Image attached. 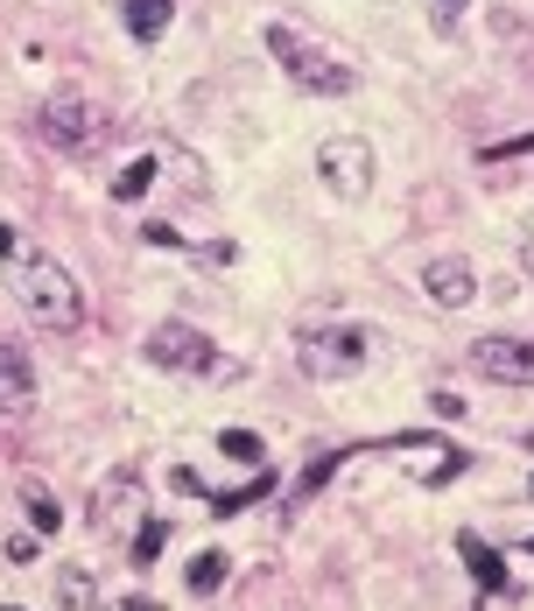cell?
<instances>
[{"instance_id":"1","label":"cell","mask_w":534,"mask_h":611,"mask_svg":"<svg viewBox=\"0 0 534 611\" xmlns=\"http://www.w3.org/2000/svg\"><path fill=\"white\" fill-rule=\"evenodd\" d=\"M14 296L29 302V317L43 323V331H78V317H85V296H78V281H71V267L50 260V254L14 260Z\"/></svg>"},{"instance_id":"2","label":"cell","mask_w":534,"mask_h":611,"mask_svg":"<svg viewBox=\"0 0 534 611\" xmlns=\"http://www.w3.org/2000/svg\"><path fill=\"white\" fill-rule=\"evenodd\" d=\"M267 50H275V56H281V71H289L302 92H317V99H345V92L359 85L345 56H331L323 43H310V35L289 29V22H267Z\"/></svg>"},{"instance_id":"3","label":"cell","mask_w":534,"mask_h":611,"mask_svg":"<svg viewBox=\"0 0 534 611\" xmlns=\"http://www.w3.org/2000/svg\"><path fill=\"white\" fill-rule=\"evenodd\" d=\"M99 127H106V112H99V99H92L85 85H56L43 99V141L64 148V156L92 148V141H99Z\"/></svg>"},{"instance_id":"4","label":"cell","mask_w":534,"mask_h":611,"mask_svg":"<svg viewBox=\"0 0 534 611\" xmlns=\"http://www.w3.org/2000/svg\"><path fill=\"white\" fill-rule=\"evenodd\" d=\"M373 141H359V133H331V141H323L317 148V176L323 183H331V197H366V190H373Z\"/></svg>"},{"instance_id":"5","label":"cell","mask_w":534,"mask_h":611,"mask_svg":"<svg viewBox=\"0 0 534 611\" xmlns=\"http://www.w3.org/2000/svg\"><path fill=\"white\" fill-rule=\"evenodd\" d=\"M148 358H156L162 373H212V366H218L212 337H204L197 323H183V317H169V323L148 331Z\"/></svg>"},{"instance_id":"6","label":"cell","mask_w":534,"mask_h":611,"mask_svg":"<svg viewBox=\"0 0 534 611\" xmlns=\"http://www.w3.org/2000/svg\"><path fill=\"white\" fill-rule=\"evenodd\" d=\"M471 366H479L485 379H500V387H534V337L492 331V337L471 345Z\"/></svg>"},{"instance_id":"7","label":"cell","mask_w":534,"mask_h":611,"mask_svg":"<svg viewBox=\"0 0 534 611\" xmlns=\"http://www.w3.org/2000/svg\"><path fill=\"white\" fill-rule=\"evenodd\" d=\"M302 373H352L359 366V358H366V337H359V331H302Z\"/></svg>"},{"instance_id":"8","label":"cell","mask_w":534,"mask_h":611,"mask_svg":"<svg viewBox=\"0 0 534 611\" xmlns=\"http://www.w3.org/2000/svg\"><path fill=\"white\" fill-rule=\"evenodd\" d=\"M423 289L436 296V310H464V302L479 296V275H471V260H457V254H444V260H429Z\"/></svg>"},{"instance_id":"9","label":"cell","mask_w":534,"mask_h":611,"mask_svg":"<svg viewBox=\"0 0 534 611\" xmlns=\"http://www.w3.org/2000/svg\"><path fill=\"white\" fill-rule=\"evenodd\" d=\"M29 394H35V373L22 345H0V408H29Z\"/></svg>"},{"instance_id":"10","label":"cell","mask_w":534,"mask_h":611,"mask_svg":"<svg viewBox=\"0 0 534 611\" xmlns=\"http://www.w3.org/2000/svg\"><path fill=\"white\" fill-rule=\"evenodd\" d=\"M457 556H464L471 577H479V590H506V562H500V548H485L479 534H464V542H457Z\"/></svg>"},{"instance_id":"11","label":"cell","mask_w":534,"mask_h":611,"mask_svg":"<svg viewBox=\"0 0 534 611\" xmlns=\"http://www.w3.org/2000/svg\"><path fill=\"white\" fill-rule=\"evenodd\" d=\"M169 14H177V0H127V29L141 35V43H156L169 29Z\"/></svg>"},{"instance_id":"12","label":"cell","mask_w":534,"mask_h":611,"mask_svg":"<svg viewBox=\"0 0 534 611\" xmlns=\"http://www.w3.org/2000/svg\"><path fill=\"white\" fill-rule=\"evenodd\" d=\"M506 162H534V133H513V141L479 148V169H506Z\"/></svg>"},{"instance_id":"13","label":"cell","mask_w":534,"mask_h":611,"mask_svg":"<svg viewBox=\"0 0 534 611\" xmlns=\"http://www.w3.org/2000/svg\"><path fill=\"white\" fill-rule=\"evenodd\" d=\"M22 506H29V521L43 527V534H56V527H64V506H56L43 485H22Z\"/></svg>"},{"instance_id":"14","label":"cell","mask_w":534,"mask_h":611,"mask_svg":"<svg viewBox=\"0 0 534 611\" xmlns=\"http://www.w3.org/2000/svg\"><path fill=\"white\" fill-rule=\"evenodd\" d=\"M225 569H233V562H225V556H218V548H204V556H197V562H190V590H204V598H212V590L225 583Z\"/></svg>"},{"instance_id":"15","label":"cell","mask_w":534,"mask_h":611,"mask_svg":"<svg viewBox=\"0 0 534 611\" xmlns=\"http://www.w3.org/2000/svg\"><path fill=\"white\" fill-rule=\"evenodd\" d=\"M148 183H156V156H141V162H127V169H120V183H113V197H127V204H134V197H141V190H148Z\"/></svg>"},{"instance_id":"16","label":"cell","mask_w":534,"mask_h":611,"mask_svg":"<svg viewBox=\"0 0 534 611\" xmlns=\"http://www.w3.org/2000/svg\"><path fill=\"white\" fill-rule=\"evenodd\" d=\"M218 450L233 457V464H260V436H254V429H225V436H218Z\"/></svg>"},{"instance_id":"17","label":"cell","mask_w":534,"mask_h":611,"mask_svg":"<svg viewBox=\"0 0 534 611\" xmlns=\"http://www.w3.org/2000/svg\"><path fill=\"white\" fill-rule=\"evenodd\" d=\"M162 548H169V527H162V521H148V527H141V542H134V562H156Z\"/></svg>"},{"instance_id":"18","label":"cell","mask_w":534,"mask_h":611,"mask_svg":"<svg viewBox=\"0 0 534 611\" xmlns=\"http://www.w3.org/2000/svg\"><path fill=\"white\" fill-rule=\"evenodd\" d=\"M457 14H464V0H429V22H436V29H450Z\"/></svg>"},{"instance_id":"19","label":"cell","mask_w":534,"mask_h":611,"mask_svg":"<svg viewBox=\"0 0 534 611\" xmlns=\"http://www.w3.org/2000/svg\"><path fill=\"white\" fill-rule=\"evenodd\" d=\"M0 254H14V233H8V225H0Z\"/></svg>"},{"instance_id":"20","label":"cell","mask_w":534,"mask_h":611,"mask_svg":"<svg viewBox=\"0 0 534 611\" xmlns=\"http://www.w3.org/2000/svg\"><path fill=\"white\" fill-rule=\"evenodd\" d=\"M527 275H534V239H527Z\"/></svg>"},{"instance_id":"21","label":"cell","mask_w":534,"mask_h":611,"mask_svg":"<svg viewBox=\"0 0 534 611\" xmlns=\"http://www.w3.org/2000/svg\"><path fill=\"white\" fill-rule=\"evenodd\" d=\"M0 611H22V604H0Z\"/></svg>"},{"instance_id":"22","label":"cell","mask_w":534,"mask_h":611,"mask_svg":"<svg viewBox=\"0 0 534 611\" xmlns=\"http://www.w3.org/2000/svg\"><path fill=\"white\" fill-rule=\"evenodd\" d=\"M527 548H534V534H527Z\"/></svg>"},{"instance_id":"23","label":"cell","mask_w":534,"mask_h":611,"mask_svg":"<svg viewBox=\"0 0 534 611\" xmlns=\"http://www.w3.org/2000/svg\"><path fill=\"white\" fill-rule=\"evenodd\" d=\"M527 492H534V485H527Z\"/></svg>"}]
</instances>
